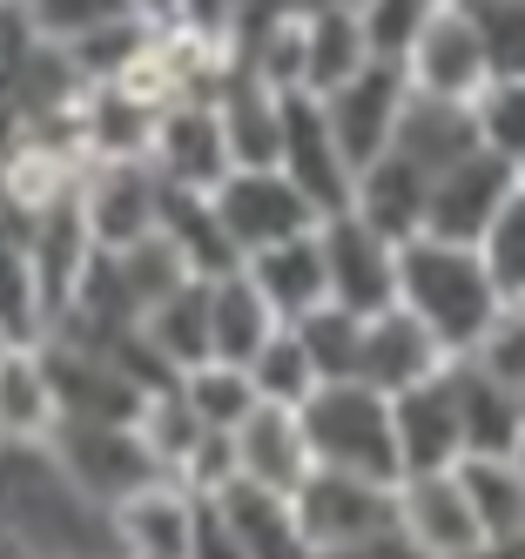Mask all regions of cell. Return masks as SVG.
I'll list each match as a JSON object with an SVG mask.
<instances>
[{"mask_svg":"<svg viewBox=\"0 0 525 559\" xmlns=\"http://www.w3.org/2000/svg\"><path fill=\"white\" fill-rule=\"evenodd\" d=\"M397 304L411 310L452 357H465L485 331H492V317L505 310V290L492 284L478 243L411 236V243L397 250Z\"/></svg>","mask_w":525,"mask_h":559,"instance_id":"1","label":"cell"},{"mask_svg":"<svg viewBox=\"0 0 525 559\" xmlns=\"http://www.w3.org/2000/svg\"><path fill=\"white\" fill-rule=\"evenodd\" d=\"M303 438H310V459L331 465V472H363V478H397V425H391V397L363 378H337V384H317L303 405Z\"/></svg>","mask_w":525,"mask_h":559,"instance_id":"2","label":"cell"},{"mask_svg":"<svg viewBox=\"0 0 525 559\" xmlns=\"http://www.w3.org/2000/svg\"><path fill=\"white\" fill-rule=\"evenodd\" d=\"M48 452L61 459V472L74 486L108 512L121 499H135L142 486H155V478H169L135 418H61L48 431Z\"/></svg>","mask_w":525,"mask_h":559,"instance_id":"3","label":"cell"},{"mask_svg":"<svg viewBox=\"0 0 525 559\" xmlns=\"http://www.w3.org/2000/svg\"><path fill=\"white\" fill-rule=\"evenodd\" d=\"M210 210H216L223 236L236 243V257H256L270 243H290V236H303V229L323 223V210L283 169H229L210 189Z\"/></svg>","mask_w":525,"mask_h":559,"instance_id":"4","label":"cell"},{"mask_svg":"<svg viewBox=\"0 0 525 559\" xmlns=\"http://www.w3.org/2000/svg\"><path fill=\"white\" fill-rule=\"evenodd\" d=\"M162 203L169 189L148 169V155H108V163H88L81 169V189H74V210L88 223L95 250H129L142 236L162 229Z\"/></svg>","mask_w":525,"mask_h":559,"instance_id":"5","label":"cell"},{"mask_svg":"<svg viewBox=\"0 0 525 559\" xmlns=\"http://www.w3.org/2000/svg\"><path fill=\"white\" fill-rule=\"evenodd\" d=\"M290 499H297V519H303L317 559H331V552H344L357 539L397 526V478H363V472L317 465Z\"/></svg>","mask_w":525,"mask_h":559,"instance_id":"6","label":"cell"},{"mask_svg":"<svg viewBox=\"0 0 525 559\" xmlns=\"http://www.w3.org/2000/svg\"><path fill=\"white\" fill-rule=\"evenodd\" d=\"M397 68H404V82L418 95H452V102H472L485 82H492L485 41H478L465 0H431L425 27L411 34V48L397 55Z\"/></svg>","mask_w":525,"mask_h":559,"instance_id":"7","label":"cell"},{"mask_svg":"<svg viewBox=\"0 0 525 559\" xmlns=\"http://www.w3.org/2000/svg\"><path fill=\"white\" fill-rule=\"evenodd\" d=\"M148 169L162 176V189L210 195L236 169L229 163V142H223V122H216V102H195V95L162 102L155 135H148Z\"/></svg>","mask_w":525,"mask_h":559,"instance_id":"8","label":"cell"},{"mask_svg":"<svg viewBox=\"0 0 525 559\" xmlns=\"http://www.w3.org/2000/svg\"><path fill=\"white\" fill-rule=\"evenodd\" d=\"M323 236V270H331V304L371 317V310H391L397 304V250L384 229H371L357 210H337L317 223Z\"/></svg>","mask_w":525,"mask_h":559,"instance_id":"9","label":"cell"},{"mask_svg":"<svg viewBox=\"0 0 525 559\" xmlns=\"http://www.w3.org/2000/svg\"><path fill=\"white\" fill-rule=\"evenodd\" d=\"M40 350H48V371H55L61 418H142V405L155 397V391H142V378L121 365L108 344L40 337Z\"/></svg>","mask_w":525,"mask_h":559,"instance_id":"10","label":"cell"},{"mask_svg":"<svg viewBox=\"0 0 525 559\" xmlns=\"http://www.w3.org/2000/svg\"><path fill=\"white\" fill-rule=\"evenodd\" d=\"M276 169L290 176L323 216L350 210L357 169H350L344 142L331 135V115H323V102H317L310 88H290V95H283V155H276Z\"/></svg>","mask_w":525,"mask_h":559,"instance_id":"11","label":"cell"},{"mask_svg":"<svg viewBox=\"0 0 525 559\" xmlns=\"http://www.w3.org/2000/svg\"><path fill=\"white\" fill-rule=\"evenodd\" d=\"M518 189V163H505V155L492 148H472L458 155L452 169L431 176V195H425V236H444V243H478L485 223H492L505 210V195Z\"/></svg>","mask_w":525,"mask_h":559,"instance_id":"12","label":"cell"},{"mask_svg":"<svg viewBox=\"0 0 525 559\" xmlns=\"http://www.w3.org/2000/svg\"><path fill=\"white\" fill-rule=\"evenodd\" d=\"M317 102H323V115H331V135L344 142L350 169H363V163H378V155L397 142V122H404V102H411V82H404L397 61H371V68H357L344 88L317 95Z\"/></svg>","mask_w":525,"mask_h":559,"instance_id":"13","label":"cell"},{"mask_svg":"<svg viewBox=\"0 0 525 559\" xmlns=\"http://www.w3.org/2000/svg\"><path fill=\"white\" fill-rule=\"evenodd\" d=\"M391 425H397V465L404 472H452L465 459V412H458L452 365L431 371L411 391H397L391 397Z\"/></svg>","mask_w":525,"mask_h":559,"instance_id":"14","label":"cell"},{"mask_svg":"<svg viewBox=\"0 0 525 559\" xmlns=\"http://www.w3.org/2000/svg\"><path fill=\"white\" fill-rule=\"evenodd\" d=\"M210 499H195L182 478H155L135 499L115 506V552L121 559H189Z\"/></svg>","mask_w":525,"mask_h":559,"instance_id":"15","label":"cell"},{"mask_svg":"<svg viewBox=\"0 0 525 559\" xmlns=\"http://www.w3.org/2000/svg\"><path fill=\"white\" fill-rule=\"evenodd\" d=\"M397 526L431 559H458V552L485 546V526L472 512V492H465L458 465L452 472H404L397 478Z\"/></svg>","mask_w":525,"mask_h":559,"instance_id":"16","label":"cell"},{"mask_svg":"<svg viewBox=\"0 0 525 559\" xmlns=\"http://www.w3.org/2000/svg\"><path fill=\"white\" fill-rule=\"evenodd\" d=\"M452 365V350H444L425 324L404 304H391V310H371L363 317V350H357V378L363 384H378L384 397H397V391H411V384H425L431 371H444Z\"/></svg>","mask_w":525,"mask_h":559,"instance_id":"17","label":"cell"},{"mask_svg":"<svg viewBox=\"0 0 525 559\" xmlns=\"http://www.w3.org/2000/svg\"><path fill=\"white\" fill-rule=\"evenodd\" d=\"M216 519L229 526V539L250 552V559H317L303 519H297V499L290 492H270V486H250L236 478L223 499H210Z\"/></svg>","mask_w":525,"mask_h":559,"instance_id":"18","label":"cell"},{"mask_svg":"<svg viewBox=\"0 0 525 559\" xmlns=\"http://www.w3.org/2000/svg\"><path fill=\"white\" fill-rule=\"evenodd\" d=\"M236 472L250 478V486L297 492L303 478L317 472L310 438H303V418H297L290 405H256L250 418L236 425Z\"/></svg>","mask_w":525,"mask_h":559,"instance_id":"19","label":"cell"},{"mask_svg":"<svg viewBox=\"0 0 525 559\" xmlns=\"http://www.w3.org/2000/svg\"><path fill=\"white\" fill-rule=\"evenodd\" d=\"M61 425L55 371L40 344H0V438L14 445H48V431Z\"/></svg>","mask_w":525,"mask_h":559,"instance_id":"20","label":"cell"},{"mask_svg":"<svg viewBox=\"0 0 525 559\" xmlns=\"http://www.w3.org/2000/svg\"><path fill=\"white\" fill-rule=\"evenodd\" d=\"M210 284V357L223 365H250V357L283 331V317L270 310V297L256 290L250 270H223V276H202Z\"/></svg>","mask_w":525,"mask_h":559,"instance_id":"21","label":"cell"},{"mask_svg":"<svg viewBox=\"0 0 525 559\" xmlns=\"http://www.w3.org/2000/svg\"><path fill=\"white\" fill-rule=\"evenodd\" d=\"M242 270L256 276V290L270 297V310L283 317V324H297V317H310L317 304H331V270H323V236L317 229L242 257Z\"/></svg>","mask_w":525,"mask_h":559,"instance_id":"22","label":"cell"},{"mask_svg":"<svg viewBox=\"0 0 525 559\" xmlns=\"http://www.w3.org/2000/svg\"><path fill=\"white\" fill-rule=\"evenodd\" d=\"M425 195H431V176L411 169L397 148H384L378 163L357 169V189H350V210L384 229L391 243H411V236H425Z\"/></svg>","mask_w":525,"mask_h":559,"instance_id":"23","label":"cell"},{"mask_svg":"<svg viewBox=\"0 0 525 559\" xmlns=\"http://www.w3.org/2000/svg\"><path fill=\"white\" fill-rule=\"evenodd\" d=\"M391 148H397L411 169L438 176V169H452L458 155L478 148V115H472V102L418 95V88H411V102H404V122H397V142H391Z\"/></svg>","mask_w":525,"mask_h":559,"instance_id":"24","label":"cell"},{"mask_svg":"<svg viewBox=\"0 0 525 559\" xmlns=\"http://www.w3.org/2000/svg\"><path fill=\"white\" fill-rule=\"evenodd\" d=\"M216 122L229 142V163L236 169H276L283 155V95L263 88L256 74H229V88L216 95Z\"/></svg>","mask_w":525,"mask_h":559,"instance_id":"25","label":"cell"},{"mask_svg":"<svg viewBox=\"0 0 525 559\" xmlns=\"http://www.w3.org/2000/svg\"><path fill=\"white\" fill-rule=\"evenodd\" d=\"M371 34H363V14L344 8V0H323V8L303 14V88L331 95L344 88L357 68H371Z\"/></svg>","mask_w":525,"mask_h":559,"instance_id":"26","label":"cell"},{"mask_svg":"<svg viewBox=\"0 0 525 559\" xmlns=\"http://www.w3.org/2000/svg\"><path fill=\"white\" fill-rule=\"evenodd\" d=\"M452 384H458V412H465V459L472 452H518L525 391L499 384L492 371H478L472 357H452Z\"/></svg>","mask_w":525,"mask_h":559,"instance_id":"27","label":"cell"},{"mask_svg":"<svg viewBox=\"0 0 525 559\" xmlns=\"http://www.w3.org/2000/svg\"><path fill=\"white\" fill-rule=\"evenodd\" d=\"M458 478L472 492L485 539H525V465H518V452H472V459H458Z\"/></svg>","mask_w":525,"mask_h":559,"instance_id":"28","label":"cell"},{"mask_svg":"<svg viewBox=\"0 0 525 559\" xmlns=\"http://www.w3.org/2000/svg\"><path fill=\"white\" fill-rule=\"evenodd\" d=\"M142 337L155 344V357L169 365L176 378L195 371V365H210V284H182L176 297H162L148 317H142Z\"/></svg>","mask_w":525,"mask_h":559,"instance_id":"29","label":"cell"},{"mask_svg":"<svg viewBox=\"0 0 525 559\" xmlns=\"http://www.w3.org/2000/svg\"><path fill=\"white\" fill-rule=\"evenodd\" d=\"M0 331H8V344L48 337V297H40L27 229H0Z\"/></svg>","mask_w":525,"mask_h":559,"instance_id":"30","label":"cell"},{"mask_svg":"<svg viewBox=\"0 0 525 559\" xmlns=\"http://www.w3.org/2000/svg\"><path fill=\"white\" fill-rule=\"evenodd\" d=\"M162 236L182 250V263H189L195 276H223V270L242 263L236 243L223 236V223H216V210H210V195H182V189H169V203H162Z\"/></svg>","mask_w":525,"mask_h":559,"instance_id":"31","label":"cell"},{"mask_svg":"<svg viewBox=\"0 0 525 559\" xmlns=\"http://www.w3.org/2000/svg\"><path fill=\"white\" fill-rule=\"evenodd\" d=\"M176 391L189 397V412L202 418V425H223V431H236L242 418H250L263 397H256V378H250V365H223V357H210V365H195V371H182L176 378Z\"/></svg>","mask_w":525,"mask_h":559,"instance_id":"32","label":"cell"},{"mask_svg":"<svg viewBox=\"0 0 525 559\" xmlns=\"http://www.w3.org/2000/svg\"><path fill=\"white\" fill-rule=\"evenodd\" d=\"M297 337L310 350V365L323 384L337 378H357V350H363V317L344 310V304H317L310 317H297Z\"/></svg>","mask_w":525,"mask_h":559,"instance_id":"33","label":"cell"},{"mask_svg":"<svg viewBox=\"0 0 525 559\" xmlns=\"http://www.w3.org/2000/svg\"><path fill=\"white\" fill-rule=\"evenodd\" d=\"M250 378H256V397H263V405H290V412L323 384L317 365H310V350H303V337H297V324H283V331L250 357Z\"/></svg>","mask_w":525,"mask_h":559,"instance_id":"34","label":"cell"},{"mask_svg":"<svg viewBox=\"0 0 525 559\" xmlns=\"http://www.w3.org/2000/svg\"><path fill=\"white\" fill-rule=\"evenodd\" d=\"M472 115H478V142L525 169V74H492L472 95Z\"/></svg>","mask_w":525,"mask_h":559,"instance_id":"35","label":"cell"},{"mask_svg":"<svg viewBox=\"0 0 525 559\" xmlns=\"http://www.w3.org/2000/svg\"><path fill=\"white\" fill-rule=\"evenodd\" d=\"M478 257H485V270H492V284L505 290V304H525V176L505 195V210L485 223Z\"/></svg>","mask_w":525,"mask_h":559,"instance_id":"36","label":"cell"},{"mask_svg":"<svg viewBox=\"0 0 525 559\" xmlns=\"http://www.w3.org/2000/svg\"><path fill=\"white\" fill-rule=\"evenodd\" d=\"M492 74H525V0H465Z\"/></svg>","mask_w":525,"mask_h":559,"instance_id":"37","label":"cell"},{"mask_svg":"<svg viewBox=\"0 0 525 559\" xmlns=\"http://www.w3.org/2000/svg\"><path fill=\"white\" fill-rule=\"evenodd\" d=\"M465 357H472L478 371H492L499 384L525 391V304H505V310L492 317V331H485Z\"/></svg>","mask_w":525,"mask_h":559,"instance_id":"38","label":"cell"},{"mask_svg":"<svg viewBox=\"0 0 525 559\" xmlns=\"http://www.w3.org/2000/svg\"><path fill=\"white\" fill-rule=\"evenodd\" d=\"M363 34H371V55L378 61H397L404 48H411V34L425 27L431 0H363Z\"/></svg>","mask_w":525,"mask_h":559,"instance_id":"39","label":"cell"},{"mask_svg":"<svg viewBox=\"0 0 525 559\" xmlns=\"http://www.w3.org/2000/svg\"><path fill=\"white\" fill-rule=\"evenodd\" d=\"M21 8L34 14L40 34H55V41H74V34H88V27H102L115 14H135L129 0H21Z\"/></svg>","mask_w":525,"mask_h":559,"instance_id":"40","label":"cell"},{"mask_svg":"<svg viewBox=\"0 0 525 559\" xmlns=\"http://www.w3.org/2000/svg\"><path fill=\"white\" fill-rule=\"evenodd\" d=\"M331 559H431L404 526H384V533H371V539H357V546H344V552H331Z\"/></svg>","mask_w":525,"mask_h":559,"instance_id":"41","label":"cell"},{"mask_svg":"<svg viewBox=\"0 0 525 559\" xmlns=\"http://www.w3.org/2000/svg\"><path fill=\"white\" fill-rule=\"evenodd\" d=\"M34 142V115L21 108V95L0 82V163H8V155H21Z\"/></svg>","mask_w":525,"mask_h":559,"instance_id":"42","label":"cell"},{"mask_svg":"<svg viewBox=\"0 0 525 559\" xmlns=\"http://www.w3.org/2000/svg\"><path fill=\"white\" fill-rule=\"evenodd\" d=\"M189 559H250L236 539H229V526L216 519V506H210V519H202V533H195V552Z\"/></svg>","mask_w":525,"mask_h":559,"instance_id":"43","label":"cell"},{"mask_svg":"<svg viewBox=\"0 0 525 559\" xmlns=\"http://www.w3.org/2000/svg\"><path fill=\"white\" fill-rule=\"evenodd\" d=\"M129 8H135V14H148V21H176L182 0H129Z\"/></svg>","mask_w":525,"mask_h":559,"instance_id":"44","label":"cell"},{"mask_svg":"<svg viewBox=\"0 0 525 559\" xmlns=\"http://www.w3.org/2000/svg\"><path fill=\"white\" fill-rule=\"evenodd\" d=\"M0 229H21V216H14V195H8V163H0Z\"/></svg>","mask_w":525,"mask_h":559,"instance_id":"45","label":"cell"},{"mask_svg":"<svg viewBox=\"0 0 525 559\" xmlns=\"http://www.w3.org/2000/svg\"><path fill=\"white\" fill-rule=\"evenodd\" d=\"M0 559H34V552H27V546H21L14 533H0Z\"/></svg>","mask_w":525,"mask_h":559,"instance_id":"46","label":"cell"},{"mask_svg":"<svg viewBox=\"0 0 525 559\" xmlns=\"http://www.w3.org/2000/svg\"><path fill=\"white\" fill-rule=\"evenodd\" d=\"M518 465H525V431H518Z\"/></svg>","mask_w":525,"mask_h":559,"instance_id":"47","label":"cell"},{"mask_svg":"<svg viewBox=\"0 0 525 559\" xmlns=\"http://www.w3.org/2000/svg\"><path fill=\"white\" fill-rule=\"evenodd\" d=\"M0 344H8V331H0Z\"/></svg>","mask_w":525,"mask_h":559,"instance_id":"48","label":"cell"},{"mask_svg":"<svg viewBox=\"0 0 525 559\" xmlns=\"http://www.w3.org/2000/svg\"><path fill=\"white\" fill-rule=\"evenodd\" d=\"M518 176H525V169H518Z\"/></svg>","mask_w":525,"mask_h":559,"instance_id":"49","label":"cell"}]
</instances>
